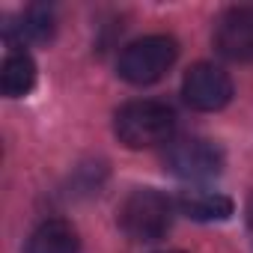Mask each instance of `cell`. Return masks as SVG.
<instances>
[{"instance_id": "obj_1", "label": "cell", "mask_w": 253, "mask_h": 253, "mask_svg": "<svg viewBox=\"0 0 253 253\" xmlns=\"http://www.w3.org/2000/svg\"><path fill=\"white\" fill-rule=\"evenodd\" d=\"M176 113L152 98L128 101L113 113V134L128 149H152L173 140Z\"/></svg>"}, {"instance_id": "obj_2", "label": "cell", "mask_w": 253, "mask_h": 253, "mask_svg": "<svg viewBox=\"0 0 253 253\" xmlns=\"http://www.w3.org/2000/svg\"><path fill=\"white\" fill-rule=\"evenodd\" d=\"M176 57H179L176 39L155 33V36H143L131 45H125L116 60V72L122 81H128L134 86H149L173 69Z\"/></svg>"}, {"instance_id": "obj_3", "label": "cell", "mask_w": 253, "mask_h": 253, "mask_svg": "<svg viewBox=\"0 0 253 253\" xmlns=\"http://www.w3.org/2000/svg\"><path fill=\"white\" fill-rule=\"evenodd\" d=\"M173 214H176V203L167 194L143 188L128 194L119 206V226L134 241H158L170 232Z\"/></svg>"}, {"instance_id": "obj_4", "label": "cell", "mask_w": 253, "mask_h": 253, "mask_svg": "<svg viewBox=\"0 0 253 253\" xmlns=\"http://www.w3.org/2000/svg\"><path fill=\"white\" fill-rule=\"evenodd\" d=\"M164 167L188 182H206L223 173V152L209 137H173L164 146Z\"/></svg>"}, {"instance_id": "obj_5", "label": "cell", "mask_w": 253, "mask_h": 253, "mask_svg": "<svg viewBox=\"0 0 253 253\" xmlns=\"http://www.w3.org/2000/svg\"><path fill=\"white\" fill-rule=\"evenodd\" d=\"M182 98L200 113H214L232 101V81L214 63H197L182 78Z\"/></svg>"}, {"instance_id": "obj_6", "label": "cell", "mask_w": 253, "mask_h": 253, "mask_svg": "<svg viewBox=\"0 0 253 253\" xmlns=\"http://www.w3.org/2000/svg\"><path fill=\"white\" fill-rule=\"evenodd\" d=\"M214 48L232 63L253 60V9L232 6L214 24Z\"/></svg>"}, {"instance_id": "obj_7", "label": "cell", "mask_w": 253, "mask_h": 253, "mask_svg": "<svg viewBox=\"0 0 253 253\" xmlns=\"http://www.w3.org/2000/svg\"><path fill=\"white\" fill-rule=\"evenodd\" d=\"M27 253H81L78 229L69 220H45L27 238Z\"/></svg>"}, {"instance_id": "obj_8", "label": "cell", "mask_w": 253, "mask_h": 253, "mask_svg": "<svg viewBox=\"0 0 253 253\" xmlns=\"http://www.w3.org/2000/svg\"><path fill=\"white\" fill-rule=\"evenodd\" d=\"M176 209L194 220H203V223H211V220H226L232 217L235 206L229 197L217 194V191H182L179 200H176Z\"/></svg>"}, {"instance_id": "obj_9", "label": "cell", "mask_w": 253, "mask_h": 253, "mask_svg": "<svg viewBox=\"0 0 253 253\" xmlns=\"http://www.w3.org/2000/svg\"><path fill=\"white\" fill-rule=\"evenodd\" d=\"M36 86V63L27 51H9L0 66V89L9 98H21Z\"/></svg>"}, {"instance_id": "obj_10", "label": "cell", "mask_w": 253, "mask_h": 253, "mask_svg": "<svg viewBox=\"0 0 253 253\" xmlns=\"http://www.w3.org/2000/svg\"><path fill=\"white\" fill-rule=\"evenodd\" d=\"M54 36V12L45 6H30L18 24H6V39L15 48L24 45H36V42H48Z\"/></svg>"}, {"instance_id": "obj_11", "label": "cell", "mask_w": 253, "mask_h": 253, "mask_svg": "<svg viewBox=\"0 0 253 253\" xmlns=\"http://www.w3.org/2000/svg\"><path fill=\"white\" fill-rule=\"evenodd\" d=\"M247 223H250V229H253V194H250V200H247Z\"/></svg>"}]
</instances>
